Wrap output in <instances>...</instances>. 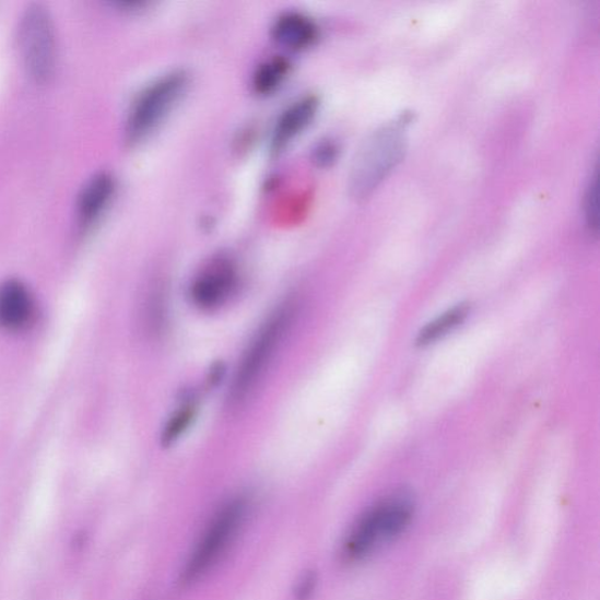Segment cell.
Returning <instances> with one entry per match:
<instances>
[{"instance_id":"14","label":"cell","mask_w":600,"mask_h":600,"mask_svg":"<svg viewBox=\"0 0 600 600\" xmlns=\"http://www.w3.org/2000/svg\"><path fill=\"white\" fill-rule=\"evenodd\" d=\"M193 411L192 404H185L172 416L164 433V443L166 445L175 443L186 432L191 424Z\"/></svg>"},{"instance_id":"15","label":"cell","mask_w":600,"mask_h":600,"mask_svg":"<svg viewBox=\"0 0 600 600\" xmlns=\"http://www.w3.org/2000/svg\"><path fill=\"white\" fill-rule=\"evenodd\" d=\"M337 144L332 141H322L314 151V160L318 166L327 167L333 164L338 156Z\"/></svg>"},{"instance_id":"6","label":"cell","mask_w":600,"mask_h":600,"mask_svg":"<svg viewBox=\"0 0 600 600\" xmlns=\"http://www.w3.org/2000/svg\"><path fill=\"white\" fill-rule=\"evenodd\" d=\"M21 48L32 77L45 80L51 75L56 60V40L48 12L34 5L27 9L21 26Z\"/></svg>"},{"instance_id":"9","label":"cell","mask_w":600,"mask_h":600,"mask_svg":"<svg viewBox=\"0 0 600 600\" xmlns=\"http://www.w3.org/2000/svg\"><path fill=\"white\" fill-rule=\"evenodd\" d=\"M35 316V301L28 289L17 280L0 284V328L20 331Z\"/></svg>"},{"instance_id":"12","label":"cell","mask_w":600,"mask_h":600,"mask_svg":"<svg viewBox=\"0 0 600 600\" xmlns=\"http://www.w3.org/2000/svg\"><path fill=\"white\" fill-rule=\"evenodd\" d=\"M290 64L282 57L267 60L257 68L254 79V90L259 94H270L278 90L289 73Z\"/></svg>"},{"instance_id":"16","label":"cell","mask_w":600,"mask_h":600,"mask_svg":"<svg viewBox=\"0 0 600 600\" xmlns=\"http://www.w3.org/2000/svg\"><path fill=\"white\" fill-rule=\"evenodd\" d=\"M586 215L590 230L598 231L597 180L593 178L587 192Z\"/></svg>"},{"instance_id":"10","label":"cell","mask_w":600,"mask_h":600,"mask_svg":"<svg viewBox=\"0 0 600 600\" xmlns=\"http://www.w3.org/2000/svg\"><path fill=\"white\" fill-rule=\"evenodd\" d=\"M272 37L289 50H304L318 37L316 24L299 12H285L272 26Z\"/></svg>"},{"instance_id":"3","label":"cell","mask_w":600,"mask_h":600,"mask_svg":"<svg viewBox=\"0 0 600 600\" xmlns=\"http://www.w3.org/2000/svg\"><path fill=\"white\" fill-rule=\"evenodd\" d=\"M248 509V499L238 496L226 502L215 514L185 566L184 586L202 578L228 551L246 522Z\"/></svg>"},{"instance_id":"13","label":"cell","mask_w":600,"mask_h":600,"mask_svg":"<svg viewBox=\"0 0 600 600\" xmlns=\"http://www.w3.org/2000/svg\"><path fill=\"white\" fill-rule=\"evenodd\" d=\"M468 314L469 309L467 305L452 307L451 310L430 322L428 326L419 333L417 344L427 345L436 342L437 339H440L449 331L459 327Z\"/></svg>"},{"instance_id":"7","label":"cell","mask_w":600,"mask_h":600,"mask_svg":"<svg viewBox=\"0 0 600 600\" xmlns=\"http://www.w3.org/2000/svg\"><path fill=\"white\" fill-rule=\"evenodd\" d=\"M238 281V271L232 259L217 257L195 275L188 296L198 309L214 311L236 294Z\"/></svg>"},{"instance_id":"1","label":"cell","mask_w":600,"mask_h":600,"mask_svg":"<svg viewBox=\"0 0 600 600\" xmlns=\"http://www.w3.org/2000/svg\"><path fill=\"white\" fill-rule=\"evenodd\" d=\"M414 511V499L408 493H397L377 502L351 529L344 555L350 561H360L395 541L410 527Z\"/></svg>"},{"instance_id":"8","label":"cell","mask_w":600,"mask_h":600,"mask_svg":"<svg viewBox=\"0 0 600 600\" xmlns=\"http://www.w3.org/2000/svg\"><path fill=\"white\" fill-rule=\"evenodd\" d=\"M317 97L309 95L291 104L275 123L271 137L270 150L273 154L282 153L316 117Z\"/></svg>"},{"instance_id":"11","label":"cell","mask_w":600,"mask_h":600,"mask_svg":"<svg viewBox=\"0 0 600 600\" xmlns=\"http://www.w3.org/2000/svg\"><path fill=\"white\" fill-rule=\"evenodd\" d=\"M115 192V180L102 173L91 178L79 197V215L84 222H91L99 215Z\"/></svg>"},{"instance_id":"2","label":"cell","mask_w":600,"mask_h":600,"mask_svg":"<svg viewBox=\"0 0 600 600\" xmlns=\"http://www.w3.org/2000/svg\"><path fill=\"white\" fill-rule=\"evenodd\" d=\"M294 305L286 303L279 307L252 338L235 373L231 388L232 402L238 403L245 400L263 377L294 319Z\"/></svg>"},{"instance_id":"5","label":"cell","mask_w":600,"mask_h":600,"mask_svg":"<svg viewBox=\"0 0 600 600\" xmlns=\"http://www.w3.org/2000/svg\"><path fill=\"white\" fill-rule=\"evenodd\" d=\"M188 84L185 72H172L155 80L137 97L127 119L126 133L131 142L148 138L180 101Z\"/></svg>"},{"instance_id":"4","label":"cell","mask_w":600,"mask_h":600,"mask_svg":"<svg viewBox=\"0 0 600 600\" xmlns=\"http://www.w3.org/2000/svg\"><path fill=\"white\" fill-rule=\"evenodd\" d=\"M407 150L399 125L379 129L356 155L350 175V191L354 199L363 200L375 190L401 161Z\"/></svg>"}]
</instances>
